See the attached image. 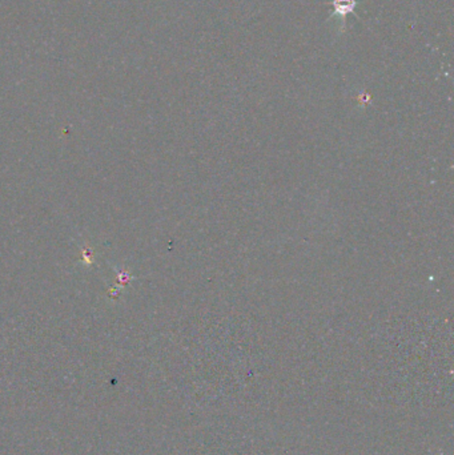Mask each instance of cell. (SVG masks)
<instances>
[{
  "label": "cell",
  "instance_id": "1",
  "mask_svg": "<svg viewBox=\"0 0 454 455\" xmlns=\"http://www.w3.org/2000/svg\"><path fill=\"white\" fill-rule=\"evenodd\" d=\"M357 6L356 0H333L335 12L333 17L341 19V23H345V18L348 14H353L355 8Z\"/></svg>",
  "mask_w": 454,
  "mask_h": 455
}]
</instances>
